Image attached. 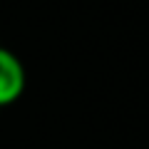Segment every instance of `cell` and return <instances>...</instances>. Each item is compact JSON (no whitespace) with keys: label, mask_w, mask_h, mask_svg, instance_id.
<instances>
[{"label":"cell","mask_w":149,"mask_h":149,"mask_svg":"<svg viewBox=\"0 0 149 149\" xmlns=\"http://www.w3.org/2000/svg\"><path fill=\"white\" fill-rule=\"evenodd\" d=\"M22 87L20 65L8 52H0V102H10Z\"/></svg>","instance_id":"cell-1"}]
</instances>
